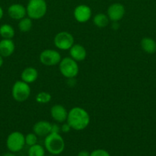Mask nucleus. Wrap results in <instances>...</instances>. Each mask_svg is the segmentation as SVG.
Returning <instances> with one entry per match:
<instances>
[{
    "instance_id": "f257e3e1",
    "label": "nucleus",
    "mask_w": 156,
    "mask_h": 156,
    "mask_svg": "<svg viewBox=\"0 0 156 156\" xmlns=\"http://www.w3.org/2000/svg\"><path fill=\"white\" fill-rule=\"evenodd\" d=\"M67 122L72 129L76 131L84 130L90 124V114L84 108L74 107L68 111Z\"/></svg>"
},
{
    "instance_id": "f03ea898",
    "label": "nucleus",
    "mask_w": 156,
    "mask_h": 156,
    "mask_svg": "<svg viewBox=\"0 0 156 156\" xmlns=\"http://www.w3.org/2000/svg\"><path fill=\"white\" fill-rule=\"evenodd\" d=\"M44 148L50 155H58L64 152L65 143L60 133H50L44 139Z\"/></svg>"
},
{
    "instance_id": "7ed1b4c3",
    "label": "nucleus",
    "mask_w": 156,
    "mask_h": 156,
    "mask_svg": "<svg viewBox=\"0 0 156 156\" xmlns=\"http://www.w3.org/2000/svg\"><path fill=\"white\" fill-rule=\"evenodd\" d=\"M27 15L32 20H39L46 15L47 5L45 0H29L26 6Z\"/></svg>"
},
{
    "instance_id": "20e7f679",
    "label": "nucleus",
    "mask_w": 156,
    "mask_h": 156,
    "mask_svg": "<svg viewBox=\"0 0 156 156\" xmlns=\"http://www.w3.org/2000/svg\"><path fill=\"white\" fill-rule=\"evenodd\" d=\"M59 65L60 73L67 79L75 78L79 73V66L76 61L71 57H65L61 59Z\"/></svg>"
},
{
    "instance_id": "39448f33",
    "label": "nucleus",
    "mask_w": 156,
    "mask_h": 156,
    "mask_svg": "<svg viewBox=\"0 0 156 156\" xmlns=\"http://www.w3.org/2000/svg\"><path fill=\"white\" fill-rule=\"evenodd\" d=\"M12 95L14 100L18 102H24L31 95V87L29 84L18 80L14 83L12 88Z\"/></svg>"
},
{
    "instance_id": "423d86ee",
    "label": "nucleus",
    "mask_w": 156,
    "mask_h": 156,
    "mask_svg": "<svg viewBox=\"0 0 156 156\" xmlns=\"http://www.w3.org/2000/svg\"><path fill=\"white\" fill-rule=\"evenodd\" d=\"M25 146V136L19 131H14L6 139V146L10 152H18Z\"/></svg>"
},
{
    "instance_id": "0eeeda50",
    "label": "nucleus",
    "mask_w": 156,
    "mask_h": 156,
    "mask_svg": "<svg viewBox=\"0 0 156 156\" xmlns=\"http://www.w3.org/2000/svg\"><path fill=\"white\" fill-rule=\"evenodd\" d=\"M54 44L59 50H69L74 44V37L69 32L61 31L54 36Z\"/></svg>"
},
{
    "instance_id": "6e6552de",
    "label": "nucleus",
    "mask_w": 156,
    "mask_h": 156,
    "mask_svg": "<svg viewBox=\"0 0 156 156\" xmlns=\"http://www.w3.org/2000/svg\"><path fill=\"white\" fill-rule=\"evenodd\" d=\"M39 60L41 64L46 66H54L60 63L61 56L58 51L52 49L44 50L40 53Z\"/></svg>"
},
{
    "instance_id": "1a4fd4ad",
    "label": "nucleus",
    "mask_w": 156,
    "mask_h": 156,
    "mask_svg": "<svg viewBox=\"0 0 156 156\" xmlns=\"http://www.w3.org/2000/svg\"><path fill=\"white\" fill-rule=\"evenodd\" d=\"M125 13V9L121 3L115 2L110 5L107 9V16L110 21L118 22L123 18Z\"/></svg>"
},
{
    "instance_id": "9d476101",
    "label": "nucleus",
    "mask_w": 156,
    "mask_h": 156,
    "mask_svg": "<svg viewBox=\"0 0 156 156\" xmlns=\"http://www.w3.org/2000/svg\"><path fill=\"white\" fill-rule=\"evenodd\" d=\"M73 17L79 23H86L92 17V10L87 5H79L73 10Z\"/></svg>"
},
{
    "instance_id": "9b49d317",
    "label": "nucleus",
    "mask_w": 156,
    "mask_h": 156,
    "mask_svg": "<svg viewBox=\"0 0 156 156\" xmlns=\"http://www.w3.org/2000/svg\"><path fill=\"white\" fill-rule=\"evenodd\" d=\"M50 112L52 119L57 123H63L67 121L68 111L63 105H54L51 107Z\"/></svg>"
},
{
    "instance_id": "f8f14e48",
    "label": "nucleus",
    "mask_w": 156,
    "mask_h": 156,
    "mask_svg": "<svg viewBox=\"0 0 156 156\" xmlns=\"http://www.w3.org/2000/svg\"><path fill=\"white\" fill-rule=\"evenodd\" d=\"M8 15L12 19L19 21L27 15L26 7L19 3L11 5L8 9Z\"/></svg>"
},
{
    "instance_id": "ddd939ff",
    "label": "nucleus",
    "mask_w": 156,
    "mask_h": 156,
    "mask_svg": "<svg viewBox=\"0 0 156 156\" xmlns=\"http://www.w3.org/2000/svg\"><path fill=\"white\" fill-rule=\"evenodd\" d=\"M52 123L46 120H39L33 126V133L38 136L45 137L51 133Z\"/></svg>"
},
{
    "instance_id": "4468645a",
    "label": "nucleus",
    "mask_w": 156,
    "mask_h": 156,
    "mask_svg": "<svg viewBox=\"0 0 156 156\" xmlns=\"http://www.w3.org/2000/svg\"><path fill=\"white\" fill-rule=\"evenodd\" d=\"M69 51H70V57L77 62H82L87 57V50H86L85 47L81 44H74L69 50Z\"/></svg>"
},
{
    "instance_id": "2eb2a0df",
    "label": "nucleus",
    "mask_w": 156,
    "mask_h": 156,
    "mask_svg": "<svg viewBox=\"0 0 156 156\" xmlns=\"http://www.w3.org/2000/svg\"><path fill=\"white\" fill-rule=\"evenodd\" d=\"M15 50V44L12 39H2L0 41V55L2 57L12 56Z\"/></svg>"
},
{
    "instance_id": "dca6fc26",
    "label": "nucleus",
    "mask_w": 156,
    "mask_h": 156,
    "mask_svg": "<svg viewBox=\"0 0 156 156\" xmlns=\"http://www.w3.org/2000/svg\"><path fill=\"white\" fill-rule=\"evenodd\" d=\"M38 72L34 67H27L21 73V80L28 84L35 82L38 79Z\"/></svg>"
},
{
    "instance_id": "f3484780",
    "label": "nucleus",
    "mask_w": 156,
    "mask_h": 156,
    "mask_svg": "<svg viewBox=\"0 0 156 156\" xmlns=\"http://www.w3.org/2000/svg\"><path fill=\"white\" fill-rule=\"evenodd\" d=\"M141 47L147 53L153 54L156 52V42L150 37L142 38L140 42Z\"/></svg>"
},
{
    "instance_id": "a211bd4d",
    "label": "nucleus",
    "mask_w": 156,
    "mask_h": 156,
    "mask_svg": "<svg viewBox=\"0 0 156 156\" xmlns=\"http://www.w3.org/2000/svg\"><path fill=\"white\" fill-rule=\"evenodd\" d=\"M110 19L107 15L103 13H98L94 15L93 18V23L95 26L99 28H103L109 24Z\"/></svg>"
},
{
    "instance_id": "6ab92c4d",
    "label": "nucleus",
    "mask_w": 156,
    "mask_h": 156,
    "mask_svg": "<svg viewBox=\"0 0 156 156\" xmlns=\"http://www.w3.org/2000/svg\"><path fill=\"white\" fill-rule=\"evenodd\" d=\"M15 34V29L10 24H4L0 26V36L2 39H12Z\"/></svg>"
},
{
    "instance_id": "aec40b11",
    "label": "nucleus",
    "mask_w": 156,
    "mask_h": 156,
    "mask_svg": "<svg viewBox=\"0 0 156 156\" xmlns=\"http://www.w3.org/2000/svg\"><path fill=\"white\" fill-rule=\"evenodd\" d=\"M18 27L20 31L22 33L30 31L32 28V19L29 17H24L22 19L19 20Z\"/></svg>"
},
{
    "instance_id": "412c9836",
    "label": "nucleus",
    "mask_w": 156,
    "mask_h": 156,
    "mask_svg": "<svg viewBox=\"0 0 156 156\" xmlns=\"http://www.w3.org/2000/svg\"><path fill=\"white\" fill-rule=\"evenodd\" d=\"M28 155V156H45V148L37 143L29 147Z\"/></svg>"
},
{
    "instance_id": "4be33fe9",
    "label": "nucleus",
    "mask_w": 156,
    "mask_h": 156,
    "mask_svg": "<svg viewBox=\"0 0 156 156\" xmlns=\"http://www.w3.org/2000/svg\"><path fill=\"white\" fill-rule=\"evenodd\" d=\"M35 101L38 104L45 105V104L49 103L51 101V94L48 92H46V91H41L36 95Z\"/></svg>"
},
{
    "instance_id": "5701e85b",
    "label": "nucleus",
    "mask_w": 156,
    "mask_h": 156,
    "mask_svg": "<svg viewBox=\"0 0 156 156\" xmlns=\"http://www.w3.org/2000/svg\"><path fill=\"white\" fill-rule=\"evenodd\" d=\"M37 143H38V136L36 134L34 133H31L25 136V145L30 147Z\"/></svg>"
},
{
    "instance_id": "b1692460",
    "label": "nucleus",
    "mask_w": 156,
    "mask_h": 156,
    "mask_svg": "<svg viewBox=\"0 0 156 156\" xmlns=\"http://www.w3.org/2000/svg\"><path fill=\"white\" fill-rule=\"evenodd\" d=\"M90 156H110V154L105 149H97L90 152Z\"/></svg>"
},
{
    "instance_id": "393cba45",
    "label": "nucleus",
    "mask_w": 156,
    "mask_h": 156,
    "mask_svg": "<svg viewBox=\"0 0 156 156\" xmlns=\"http://www.w3.org/2000/svg\"><path fill=\"white\" fill-rule=\"evenodd\" d=\"M71 129V127H70V126L68 124V123H67V121L63 123V124L61 125V131L62 133H67L70 132Z\"/></svg>"
},
{
    "instance_id": "a878e982",
    "label": "nucleus",
    "mask_w": 156,
    "mask_h": 156,
    "mask_svg": "<svg viewBox=\"0 0 156 156\" xmlns=\"http://www.w3.org/2000/svg\"><path fill=\"white\" fill-rule=\"evenodd\" d=\"M61 131V126L58 123H52V127H51V133H59Z\"/></svg>"
},
{
    "instance_id": "bb28decb",
    "label": "nucleus",
    "mask_w": 156,
    "mask_h": 156,
    "mask_svg": "<svg viewBox=\"0 0 156 156\" xmlns=\"http://www.w3.org/2000/svg\"><path fill=\"white\" fill-rule=\"evenodd\" d=\"M90 153L87 150H82L78 152L77 156H90Z\"/></svg>"
},
{
    "instance_id": "cd10ccee",
    "label": "nucleus",
    "mask_w": 156,
    "mask_h": 156,
    "mask_svg": "<svg viewBox=\"0 0 156 156\" xmlns=\"http://www.w3.org/2000/svg\"><path fill=\"white\" fill-rule=\"evenodd\" d=\"M2 156H16V155H15V153H14V152H12L9 151V152H6V153H5Z\"/></svg>"
},
{
    "instance_id": "c85d7f7f",
    "label": "nucleus",
    "mask_w": 156,
    "mask_h": 156,
    "mask_svg": "<svg viewBox=\"0 0 156 156\" xmlns=\"http://www.w3.org/2000/svg\"><path fill=\"white\" fill-rule=\"evenodd\" d=\"M3 15H4V12H3L2 8L0 6V20L3 18Z\"/></svg>"
},
{
    "instance_id": "c756f323",
    "label": "nucleus",
    "mask_w": 156,
    "mask_h": 156,
    "mask_svg": "<svg viewBox=\"0 0 156 156\" xmlns=\"http://www.w3.org/2000/svg\"><path fill=\"white\" fill-rule=\"evenodd\" d=\"M3 62H4V60H3V57L1 56V55H0V68L2 66Z\"/></svg>"
},
{
    "instance_id": "7c9ffc66",
    "label": "nucleus",
    "mask_w": 156,
    "mask_h": 156,
    "mask_svg": "<svg viewBox=\"0 0 156 156\" xmlns=\"http://www.w3.org/2000/svg\"><path fill=\"white\" fill-rule=\"evenodd\" d=\"M46 156V155H45ZM47 156H56V155H47Z\"/></svg>"
}]
</instances>
